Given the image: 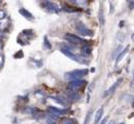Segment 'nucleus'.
Returning <instances> with one entry per match:
<instances>
[{"mask_svg": "<svg viewBox=\"0 0 134 124\" xmlns=\"http://www.w3.org/2000/svg\"><path fill=\"white\" fill-rule=\"evenodd\" d=\"M88 73V70L87 69H76V70H73V71H70V72L66 73V78L70 80H79V78H82L84 76Z\"/></svg>", "mask_w": 134, "mask_h": 124, "instance_id": "nucleus-1", "label": "nucleus"}, {"mask_svg": "<svg viewBox=\"0 0 134 124\" xmlns=\"http://www.w3.org/2000/svg\"><path fill=\"white\" fill-rule=\"evenodd\" d=\"M75 28H76L77 32H79V34H82V35H85V36H92L93 34H94L91 29H89V28L87 27L86 25H84L83 23L76 24Z\"/></svg>", "mask_w": 134, "mask_h": 124, "instance_id": "nucleus-2", "label": "nucleus"}, {"mask_svg": "<svg viewBox=\"0 0 134 124\" xmlns=\"http://www.w3.org/2000/svg\"><path fill=\"white\" fill-rule=\"evenodd\" d=\"M64 38L67 40L68 42H71V43H74V45H79L84 41L83 38H80L79 36L77 35H74V34H70V33H67L64 35Z\"/></svg>", "mask_w": 134, "mask_h": 124, "instance_id": "nucleus-3", "label": "nucleus"}, {"mask_svg": "<svg viewBox=\"0 0 134 124\" xmlns=\"http://www.w3.org/2000/svg\"><path fill=\"white\" fill-rule=\"evenodd\" d=\"M85 84H86V81H83L80 79L79 80H73L69 83V88L73 89V90H76V89L80 88L82 86H84Z\"/></svg>", "mask_w": 134, "mask_h": 124, "instance_id": "nucleus-4", "label": "nucleus"}, {"mask_svg": "<svg viewBox=\"0 0 134 124\" xmlns=\"http://www.w3.org/2000/svg\"><path fill=\"white\" fill-rule=\"evenodd\" d=\"M122 81H123V79H119V80H118V81H117V82H116V83H114V85H113V86H111V87H110V88H109V89H108V90H107V91H106V92H105V94H104V95H105V96H107V95H109V94H113V93L114 92V90H116V89H117V87H118V86H119V85H120V83H121V82H122Z\"/></svg>", "mask_w": 134, "mask_h": 124, "instance_id": "nucleus-5", "label": "nucleus"}, {"mask_svg": "<svg viewBox=\"0 0 134 124\" xmlns=\"http://www.w3.org/2000/svg\"><path fill=\"white\" fill-rule=\"evenodd\" d=\"M102 115H103V108H99V110L96 112V115H95V120H94V123L95 124H97L99 121L101 120V118H102Z\"/></svg>", "mask_w": 134, "mask_h": 124, "instance_id": "nucleus-6", "label": "nucleus"}, {"mask_svg": "<svg viewBox=\"0 0 134 124\" xmlns=\"http://www.w3.org/2000/svg\"><path fill=\"white\" fill-rule=\"evenodd\" d=\"M50 110H51L52 112H54L55 114H58V115H64V114H66V110H62V108H55V107H51L50 108Z\"/></svg>", "mask_w": 134, "mask_h": 124, "instance_id": "nucleus-7", "label": "nucleus"}, {"mask_svg": "<svg viewBox=\"0 0 134 124\" xmlns=\"http://www.w3.org/2000/svg\"><path fill=\"white\" fill-rule=\"evenodd\" d=\"M43 5H45V6H46V7H48L49 9H50V10H52L53 12H56V11H57V9H56V6H55V4H54V3H52V2H45V3H43Z\"/></svg>", "mask_w": 134, "mask_h": 124, "instance_id": "nucleus-8", "label": "nucleus"}, {"mask_svg": "<svg viewBox=\"0 0 134 124\" xmlns=\"http://www.w3.org/2000/svg\"><path fill=\"white\" fill-rule=\"evenodd\" d=\"M61 124H75V121L70 118H64L61 120Z\"/></svg>", "mask_w": 134, "mask_h": 124, "instance_id": "nucleus-9", "label": "nucleus"}, {"mask_svg": "<svg viewBox=\"0 0 134 124\" xmlns=\"http://www.w3.org/2000/svg\"><path fill=\"white\" fill-rule=\"evenodd\" d=\"M20 12H21V14H22V15H24V16H25V17H26V18H28V19H32V15H31V14H30V12H28L27 10H25V9H24V8H22V9H20Z\"/></svg>", "mask_w": 134, "mask_h": 124, "instance_id": "nucleus-10", "label": "nucleus"}, {"mask_svg": "<svg viewBox=\"0 0 134 124\" xmlns=\"http://www.w3.org/2000/svg\"><path fill=\"white\" fill-rule=\"evenodd\" d=\"M126 53H127V49H125V51H123V52L120 54V56H119V57H118V59H117V63H118V62H120L121 60H122V58L124 57V55H125Z\"/></svg>", "mask_w": 134, "mask_h": 124, "instance_id": "nucleus-11", "label": "nucleus"}, {"mask_svg": "<svg viewBox=\"0 0 134 124\" xmlns=\"http://www.w3.org/2000/svg\"><path fill=\"white\" fill-rule=\"evenodd\" d=\"M90 116H91V114H88L87 115V117H86V120H85V122H84V124H89V120H90Z\"/></svg>", "mask_w": 134, "mask_h": 124, "instance_id": "nucleus-12", "label": "nucleus"}, {"mask_svg": "<svg viewBox=\"0 0 134 124\" xmlns=\"http://www.w3.org/2000/svg\"><path fill=\"white\" fill-rule=\"evenodd\" d=\"M45 46H48V48H49V49H51V46H50V45H49V41H48V39H46V37H45Z\"/></svg>", "mask_w": 134, "mask_h": 124, "instance_id": "nucleus-13", "label": "nucleus"}, {"mask_svg": "<svg viewBox=\"0 0 134 124\" xmlns=\"http://www.w3.org/2000/svg\"><path fill=\"white\" fill-rule=\"evenodd\" d=\"M106 121H107V118H104V119H102L100 124H105V123H106Z\"/></svg>", "mask_w": 134, "mask_h": 124, "instance_id": "nucleus-14", "label": "nucleus"}, {"mask_svg": "<svg viewBox=\"0 0 134 124\" xmlns=\"http://www.w3.org/2000/svg\"><path fill=\"white\" fill-rule=\"evenodd\" d=\"M49 124H55L54 122H51V121H49Z\"/></svg>", "mask_w": 134, "mask_h": 124, "instance_id": "nucleus-15", "label": "nucleus"}, {"mask_svg": "<svg viewBox=\"0 0 134 124\" xmlns=\"http://www.w3.org/2000/svg\"><path fill=\"white\" fill-rule=\"evenodd\" d=\"M110 124H114V122H111V123H110Z\"/></svg>", "mask_w": 134, "mask_h": 124, "instance_id": "nucleus-16", "label": "nucleus"}]
</instances>
